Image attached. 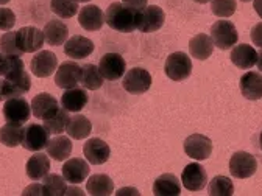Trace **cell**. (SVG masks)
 <instances>
[{"label": "cell", "mask_w": 262, "mask_h": 196, "mask_svg": "<svg viewBox=\"0 0 262 196\" xmlns=\"http://www.w3.org/2000/svg\"><path fill=\"white\" fill-rule=\"evenodd\" d=\"M105 22L110 28L120 33H131L138 30V11L125 4L114 2L106 8Z\"/></svg>", "instance_id": "cell-1"}, {"label": "cell", "mask_w": 262, "mask_h": 196, "mask_svg": "<svg viewBox=\"0 0 262 196\" xmlns=\"http://www.w3.org/2000/svg\"><path fill=\"white\" fill-rule=\"evenodd\" d=\"M211 39L215 47L220 50H229L239 41V33L233 22L229 20H217L211 27Z\"/></svg>", "instance_id": "cell-2"}, {"label": "cell", "mask_w": 262, "mask_h": 196, "mask_svg": "<svg viewBox=\"0 0 262 196\" xmlns=\"http://www.w3.org/2000/svg\"><path fill=\"white\" fill-rule=\"evenodd\" d=\"M164 72L173 81H184L192 74V61L183 52H175L169 55L164 65Z\"/></svg>", "instance_id": "cell-3"}, {"label": "cell", "mask_w": 262, "mask_h": 196, "mask_svg": "<svg viewBox=\"0 0 262 196\" xmlns=\"http://www.w3.org/2000/svg\"><path fill=\"white\" fill-rule=\"evenodd\" d=\"M257 170V160L247 151H237L229 159V172L233 178L247 179L251 178Z\"/></svg>", "instance_id": "cell-4"}, {"label": "cell", "mask_w": 262, "mask_h": 196, "mask_svg": "<svg viewBox=\"0 0 262 196\" xmlns=\"http://www.w3.org/2000/svg\"><path fill=\"white\" fill-rule=\"evenodd\" d=\"M122 86L131 95L145 93L151 87V75L142 67H135L123 75Z\"/></svg>", "instance_id": "cell-5"}, {"label": "cell", "mask_w": 262, "mask_h": 196, "mask_svg": "<svg viewBox=\"0 0 262 196\" xmlns=\"http://www.w3.org/2000/svg\"><path fill=\"white\" fill-rule=\"evenodd\" d=\"M49 131L44 128V125L30 123L24 128V137H22V146L28 151H41L49 143Z\"/></svg>", "instance_id": "cell-6"}, {"label": "cell", "mask_w": 262, "mask_h": 196, "mask_svg": "<svg viewBox=\"0 0 262 196\" xmlns=\"http://www.w3.org/2000/svg\"><path fill=\"white\" fill-rule=\"evenodd\" d=\"M16 41L24 53H35L41 50L46 38L44 33L36 27H22L16 31Z\"/></svg>", "instance_id": "cell-7"}, {"label": "cell", "mask_w": 262, "mask_h": 196, "mask_svg": "<svg viewBox=\"0 0 262 196\" xmlns=\"http://www.w3.org/2000/svg\"><path fill=\"white\" fill-rule=\"evenodd\" d=\"M98 70L108 81H117L126 72V62L119 53H106L98 62Z\"/></svg>", "instance_id": "cell-8"}, {"label": "cell", "mask_w": 262, "mask_h": 196, "mask_svg": "<svg viewBox=\"0 0 262 196\" xmlns=\"http://www.w3.org/2000/svg\"><path fill=\"white\" fill-rule=\"evenodd\" d=\"M31 115V106L24 96L8 98L4 105V117L8 123H25Z\"/></svg>", "instance_id": "cell-9"}, {"label": "cell", "mask_w": 262, "mask_h": 196, "mask_svg": "<svg viewBox=\"0 0 262 196\" xmlns=\"http://www.w3.org/2000/svg\"><path fill=\"white\" fill-rule=\"evenodd\" d=\"M164 22H166V14L162 8L156 5H147L144 10L138 11V30L142 33L158 31Z\"/></svg>", "instance_id": "cell-10"}, {"label": "cell", "mask_w": 262, "mask_h": 196, "mask_svg": "<svg viewBox=\"0 0 262 196\" xmlns=\"http://www.w3.org/2000/svg\"><path fill=\"white\" fill-rule=\"evenodd\" d=\"M81 80V65H78L75 61H66L61 65H58L56 75H55V84L61 89H72L80 84Z\"/></svg>", "instance_id": "cell-11"}, {"label": "cell", "mask_w": 262, "mask_h": 196, "mask_svg": "<svg viewBox=\"0 0 262 196\" xmlns=\"http://www.w3.org/2000/svg\"><path fill=\"white\" fill-rule=\"evenodd\" d=\"M31 74L38 78H49L58 67V58L50 50H42L31 58Z\"/></svg>", "instance_id": "cell-12"}, {"label": "cell", "mask_w": 262, "mask_h": 196, "mask_svg": "<svg viewBox=\"0 0 262 196\" xmlns=\"http://www.w3.org/2000/svg\"><path fill=\"white\" fill-rule=\"evenodd\" d=\"M181 182H183L184 188H187L189 191H200L208 184L206 170L203 168V165H200V163L192 162L184 167L183 175H181Z\"/></svg>", "instance_id": "cell-13"}, {"label": "cell", "mask_w": 262, "mask_h": 196, "mask_svg": "<svg viewBox=\"0 0 262 196\" xmlns=\"http://www.w3.org/2000/svg\"><path fill=\"white\" fill-rule=\"evenodd\" d=\"M184 153L195 160H206L212 153V142L203 134H192L184 140Z\"/></svg>", "instance_id": "cell-14"}, {"label": "cell", "mask_w": 262, "mask_h": 196, "mask_svg": "<svg viewBox=\"0 0 262 196\" xmlns=\"http://www.w3.org/2000/svg\"><path fill=\"white\" fill-rule=\"evenodd\" d=\"M59 111V103L56 102V98L50 93H38L31 100V114L36 118L47 120L52 115H55Z\"/></svg>", "instance_id": "cell-15"}, {"label": "cell", "mask_w": 262, "mask_h": 196, "mask_svg": "<svg viewBox=\"0 0 262 196\" xmlns=\"http://www.w3.org/2000/svg\"><path fill=\"white\" fill-rule=\"evenodd\" d=\"M83 154L88 159V162L92 163V165H102V163H105L110 159L111 150H110V145L105 140L94 137V139H89L84 143Z\"/></svg>", "instance_id": "cell-16"}, {"label": "cell", "mask_w": 262, "mask_h": 196, "mask_svg": "<svg viewBox=\"0 0 262 196\" xmlns=\"http://www.w3.org/2000/svg\"><path fill=\"white\" fill-rule=\"evenodd\" d=\"M62 178L68 181L69 184H81L88 176H89V165L88 162L81 157H74L69 159L68 162L62 165Z\"/></svg>", "instance_id": "cell-17"}, {"label": "cell", "mask_w": 262, "mask_h": 196, "mask_svg": "<svg viewBox=\"0 0 262 196\" xmlns=\"http://www.w3.org/2000/svg\"><path fill=\"white\" fill-rule=\"evenodd\" d=\"M31 87V80L30 75L22 70L20 74H16L13 77H7L4 80V96L5 100L13 96H22L25 95Z\"/></svg>", "instance_id": "cell-18"}, {"label": "cell", "mask_w": 262, "mask_h": 196, "mask_svg": "<svg viewBox=\"0 0 262 196\" xmlns=\"http://www.w3.org/2000/svg\"><path fill=\"white\" fill-rule=\"evenodd\" d=\"M78 23L86 31H98L105 23V13L97 5H86L78 13Z\"/></svg>", "instance_id": "cell-19"}, {"label": "cell", "mask_w": 262, "mask_h": 196, "mask_svg": "<svg viewBox=\"0 0 262 196\" xmlns=\"http://www.w3.org/2000/svg\"><path fill=\"white\" fill-rule=\"evenodd\" d=\"M94 52V42L84 36L75 35L64 42V53L72 59H84Z\"/></svg>", "instance_id": "cell-20"}, {"label": "cell", "mask_w": 262, "mask_h": 196, "mask_svg": "<svg viewBox=\"0 0 262 196\" xmlns=\"http://www.w3.org/2000/svg\"><path fill=\"white\" fill-rule=\"evenodd\" d=\"M89 102L88 92L81 87H72L66 89V92L61 95V106L68 112H80Z\"/></svg>", "instance_id": "cell-21"}, {"label": "cell", "mask_w": 262, "mask_h": 196, "mask_svg": "<svg viewBox=\"0 0 262 196\" xmlns=\"http://www.w3.org/2000/svg\"><path fill=\"white\" fill-rule=\"evenodd\" d=\"M25 172H27V176L31 181L44 179V176H47L49 172H50V159H49V154H44V153L33 154L27 160Z\"/></svg>", "instance_id": "cell-22"}, {"label": "cell", "mask_w": 262, "mask_h": 196, "mask_svg": "<svg viewBox=\"0 0 262 196\" xmlns=\"http://www.w3.org/2000/svg\"><path fill=\"white\" fill-rule=\"evenodd\" d=\"M241 92L247 100L256 102L262 98V75L257 72H247L241 78Z\"/></svg>", "instance_id": "cell-23"}, {"label": "cell", "mask_w": 262, "mask_h": 196, "mask_svg": "<svg viewBox=\"0 0 262 196\" xmlns=\"http://www.w3.org/2000/svg\"><path fill=\"white\" fill-rule=\"evenodd\" d=\"M231 62L239 69H251L257 62V52L250 44H239L231 50Z\"/></svg>", "instance_id": "cell-24"}, {"label": "cell", "mask_w": 262, "mask_h": 196, "mask_svg": "<svg viewBox=\"0 0 262 196\" xmlns=\"http://www.w3.org/2000/svg\"><path fill=\"white\" fill-rule=\"evenodd\" d=\"M44 38H46V42L49 45H62L66 41H68V36H69V28L64 22L58 20V19H53V20H49L44 27Z\"/></svg>", "instance_id": "cell-25"}, {"label": "cell", "mask_w": 262, "mask_h": 196, "mask_svg": "<svg viewBox=\"0 0 262 196\" xmlns=\"http://www.w3.org/2000/svg\"><path fill=\"white\" fill-rule=\"evenodd\" d=\"M47 154L49 157L58 160V162H62L66 159H69V156L72 154V140L66 136H55L52 140H49L47 143Z\"/></svg>", "instance_id": "cell-26"}, {"label": "cell", "mask_w": 262, "mask_h": 196, "mask_svg": "<svg viewBox=\"0 0 262 196\" xmlns=\"http://www.w3.org/2000/svg\"><path fill=\"white\" fill-rule=\"evenodd\" d=\"M153 193L156 196H177V194H180L181 193L180 179L172 173L161 175L153 184Z\"/></svg>", "instance_id": "cell-27"}, {"label": "cell", "mask_w": 262, "mask_h": 196, "mask_svg": "<svg viewBox=\"0 0 262 196\" xmlns=\"http://www.w3.org/2000/svg\"><path fill=\"white\" fill-rule=\"evenodd\" d=\"M189 52L195 59H199V61L208 59L214 52V42H212L211 36L205 35V33H200V35L193 36L189 42Z\"/></svg>", "instance_id": "cell-28"}, {"label": "cell", "mask_w": 262, "mask_h": 196, "mask_svg": "<svg viewBox=\"0 0 262 196\" xmlns=\"http://www.w3.org/2000/svg\"><path fill=\"white\" fill-rule=\"evenodd\" d=\"M66 131H68L69 137H72L75 140H81V139L89 137L91 131H92V123L84 115H72L68 121Z\"/></svg>", "instance_id": "cell-29"}, {"label": "cell", "mask_w": 262, "mask_h": 196, "mask_svg": "<svg viewBox=\"0 0 262 196\" xmlns=\"http://www.w3.org/2000/svg\"><path fill=\"white\" fill-rule=\"evenodd\" d=\"M86 190L92 196H108L114 191V182L106 175H94L88 179Z\"/></svg>", "instance_id": "cell-30"}, {"label": "cell", "mask_w": 262, "mask_h": 196, "mask_svg": "<svg viewBox=\"0 0 262 196\" xmlns=\"http://www.w3.org/2000/svg\"><path fill=\"white\" fill-rule=\"evenodd\" d=\"M24 137V126L22 123H7L5 126L0 128V143L5 146L14 148L22 145Z\"/></svg>", "instance_id": "cell-31"}, {"label": "cell", "mask_w": 262, "mask_h": 196, "mask_svg": "<svg viewBox=\"0 0 262 196\" xmlns=\"http://www.w3.org/2000/svg\"><path fill=\"white\" fill-rule=\"evenodd\" d=\"M103 81L105 78L102 77L100 70H98V65H94V64H84L81 67V86L84 89H89V90H97L103 86Z\"/></svg>", "instance_id": "cell-32"}, {"label": "cell", "mask_w": 262, "mask_h": 196, "mask_svg": "<svg viewBox=\"0 0 262 196\" xmlns=\"http://www.w3.org/2000/svg\"><path fill=\"white\" fill-rule=\"evenodd\" d=\"M69 114L66 109H59L55 115H52L50 118L44 120V128L49 131V134H55L59 136L62 134L66 128H68V121H69Z\"/></svg>", "instance_id": "cell-33"}, {"label": "cell", "mask_w": 262, "mask_h": 196, "mask_svg": "<svg viewBox=\"0 0 262 196\" xmlns=\"http://www.w3.org/2000/svg\"><path fill=\"white\" fill-rule=\"evenodd\" d=\"M66 181L62 176L59 175H47L44 176V182H42V187H44V194H49V196H62L68 191V185H66Z\"/></svg>", "instance_id": "cell-34"}, {"label": "cell", "mask_w": 262, "mask_h": 196, "mask_svg": "<svg viewBox=\"0 0 262 196\" xmlns=\"http://www.w3.org/2000/svg\"><path fill=\"white\" fill-rule=\"evenodd\" d=\"M208 193L211 196H231L234 193L233 181L226 176H215L208 185Z\"/></svg>", "instance_id": "cell-35"}, {"label": "cell", "mask_w": 262, "mask_h": 196, "mask_svg": "<svg viewBox=\"0 0 262 196\" xmlns=\"http://www.w3.org/2000/svg\"><path fill=\"white\" fill-rule=\"evenodd\" d=\"M50 8L58 17L71 19L78 13V2L77 0H52Z\"/></svg>", "instance_id": "cell-36"}, {"label": "cell", "mask_w": 262, "mask_h": 196, "mask_svg": "<svg viewBox=\"0 0 262 196\" xmlns=\"http://www.w3.org/2000/svg\"><path fill=\"white\" fill-rule=\"evenodd\" d=\"M0 52L4 55H13V56H22L24 52L19 48L16 41V31H7L0 38Z\"/></svg>", "instance_id": "cell-37"}, {"label": "cell", "mask_w": 262, "mask_h": 196, "mask_svg": "<svg viewBox=\"0 0 262 196\" xmlns=\"http://www.w3.org/2000/svg\"><path fill=\"white\" fill-rule=\"evenodd\" d=\"M211 10L219 17H229L237 10L236 0H211Z\"/></svg>", "instance_id": "cell-38"}, {"label": "cell", "mask_w": 262, "mask_h": 196, "mask_svg": "<svg viewBox=\"0 0 262 196\" xmlns=\"http://www.w3.org/2000/svg\"><path fill=\"white\" fill-rule=\"evenodd\" d=\"M24 70V61L20 56L5 55V65H4V77H13Z\"/></svg>", "instance_id": "cell-39"}, {"label": "cell", "mask_w": 262, "mask_h": 196, "mask_svg": "<svg viewBox=\"0 0 262 196\" xmlns=\"http://www.w3.org/2000/svg\"><path fill=\"white\" fill-rule=\"evenodd\" d=\"M16 23V16L10 8H0V30L11 31Z\"/></svg>", "instance_id": "cell-40"}, {"label": "cell", "mask_w": 262, "mask_h": 196, "mask_svg": "<svg viewBox=\"0 0 262 196\" xmlns=\"http://www.w3.org/2000/svg\"><path fill=\"white\" fill-rule=\"evenodd\" d=\"M251 41L256 47H260L262 48V22L256 23L253 28H251Z\"/></svg>", "instance_id": "cell-41"}, {"label": "cell", "mask_w": 262, "mask_h": 196, "mask_svg": "<svg viewBox=\"0 0 262 196\" xmlns=\"http://www.w3.org/2000/svg\"><path fill=\"white\" fill-rule=\"evenodd\" d=\"M122 4H125L126 7L133 8L136 11H141V10H144L147 7L148 0H122Z\"/></svg>", "instance_id": "cell-42"}, {"label": "cell", "mask_w": 262, "mask_h": 196, "mask_svg": "<svg viewBox=\"0 0 262 196\" xmlns=\"http://www.w3.org/2000/svg\"><path fill=\"white\" fill-rule=\"evenodd\" d=\"M28 193H35V194H44V187L41 185V184H33V185H30V187H27L25 190H24V194H28Z\"/></svg>", "instance_id": "cell-43"}, {"label": "cell", "mask_w": 262, "mask_h": 196, "mask_svg": "<svg viewBox=\"0 0 262 196\" xmlns=\"http://www.w3.org/2000/svg\"><path fill=\"white\" fill-rule=\"evenodd\" d=\"M253 7H254V10H256L257 16H259V17L262 19V0H254Z\"/></svg>", "instance_id": "cell-44"}, {"label": "cell", "mask_w": 262, "mask_h": 196, "mask_svg": "<svg viewBox=\"0 0 262 196\" xmlns=\"http://www.w3.org/2000/svg\"><path fill=\"white\" fill-rule=\"evenodd\" d=\"M66 194H80V196H83L84 193H83V190H80L77 187H69L68 191H66Z\"/></svg>", "instance_id": "cell-45"}, {"label": "cell", "mask_w": 262, "mask_h": 196, "mask_svg": "<svg viewBox=\"0 0 262 196\" xmlns=\"http://www.w3.org/2000/svg\"><path fill=\"white\" fill-rule=\"evenodd\" d=\"M4 65H5V55L0 52V77L4 75Z\"/></svg>", "instance_id": "cell-46"}, {"label": "cell", "mask_w": 262, "mask_h": 196, "mask_svg": "<svg viewBox=\"0 0 262 196\" xmlns=\"http://www.w3.org/2000/svg\"><path fill=\"white\" fill-rule=\"evenodd\" d=\"M256 64H257V69L262 72V50L257 52V62H256Z\"/></svg>", "instance_id": "cell-47"}, {"label": "cell", "mask_w": 262, "mask_h": 196, "mask_svg": "<svg viewBox=\"0 0 262 196\" xmlns=\"http://www.w3.org/2000/svg\"><path fill=\"white\" fill-rule=\"evenodd\" d=\"M5 96H4V80H0V102H4Z\"/></svg>", "instance_id": "cell-48"}, {"label": "cell", "mask_w": 262, "mask_h": 196, "mask_svg": "<svg viewBox=\"0 0 262 196\" xmlns=\"http://www.w3.org/2000/svg\"><path fill=\"white\" fill-rule=\"evenodd\" d=\"M193 2H196V4H208V2H211V0H193Z\"/></svg>", "instance_id": "cell-49"}, {"label": "cell", "mask_w": 262, "mask_h": 196, "mask_svg": "<svg viewBox=\"0 0 262 196\" xmlns=\"http://www.w3.org/2000/svg\"><path fill=\"white\" fill-rule=\"evenodd\" d=\"M10 0H0V5H7Z\"/></svg>", "instance_id": "cell-50"}, {"label": "cell", "mask_w": 262, "mask_h": 196, "mask_svg": "<svg viewBox=\"0 0 262 196\" xmlns=\"http://www.w3.org/2000/svg\"><path fill=\"white\" fill-rule=\"evenodd\" d=\"M259 146H260V150H262V133H260V136H259Z\"/></svg>", "instance_id": "cell-51"}, {"label": "cell", "mask_w": 262, "mask_h": 196, "mask_svg": "<svg viewBox=\"0 0 262 196\" xmlns=\"http://www.w3.org/2000/svg\"><path fill=\"white\" fill-rule=\"evenodd\" d=\"M77 2H83L84 4V2H91V0H77Z\"/></svg>", "instance_id": "cell-52"}, {"label": "cell", "mask_w": 262, "mask_h": 196, "mask_svg": "<svg viewBox=\"0 0 262 196\" xmlns=\"http://www.w3.org/2000/svg\"><path fill=\"white\" fill-rule=\"evenodd\" d=\"M242 2H250V0H242Z\"/></svg>", "instance_id": "cell-53"}]
</instances>
